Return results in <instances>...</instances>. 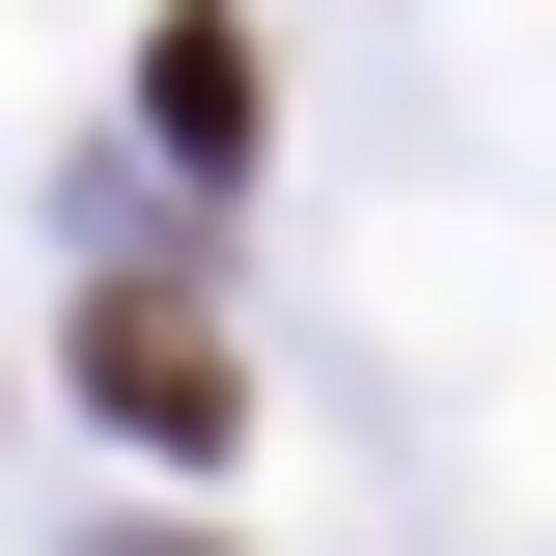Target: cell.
<instances>
[{
	"instance_id": "1",
	"label": "cell",
	"mask_w": 556,
	"mask_h": 556,
	"mask_svg": "<svg viewBox=\"0 0 556 556\" xmlns=\"http://www.w3.org/2000/svg\"><path fill=\"white\" fill-rule=\"evenodd\" d=\"M84 362H112V417H139V445H195V417H223V334H195V306H112Z\"/></svg>"
}]
</instances>
